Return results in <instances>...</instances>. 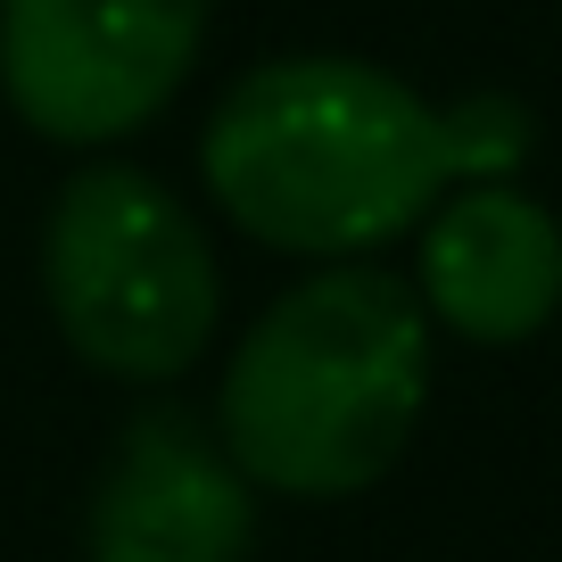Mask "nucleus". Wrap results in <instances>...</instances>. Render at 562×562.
I'll return each instance as SVG.
<instances>
[{
	"mask_svg": "<svg viewBox=\"0 0 562 562\" xmlns=\"http://www.w3.org/2000/svg\"><path fill=\"white\" fill-rule=\"evenodd\" d=\"M529 108L505 91L422 100L372 58H273L215 100L199 166L248 240L290 257L389 248L472 175H513L529 158Z\"/></svg>",
	"mask_w": 562,
	"mask_h": 562,
	"instance_id": "obj_1",
	"label": "nucleus"
},
{
	"mask_svg": "<svg viewBox=\"0 0 562 562\" xmlns=\"http://www.w3.org/2000/svg\"><path fill=\"white\" fill-rule=\"evenodd\" d=\"M430 397V306L381 265L290 281L215 389V439L273 496H356L405 456Z\"/></svg>",
	"mask_w": 562,
	"mask_h": 562,
	"instance_id": "obj_2",
	"label": "nucleus"
},
{
	"mask_svg": "<svg viewBox=\"0 0 562 562\" xmlns=\"http://www.w3.org/2000/svg\"><path fill=\"white\" fill-rule=\"evenodd\" d=\"M42 290L83 364L116 381H175L215 339L207 224L140 166H83L42 232Z\"/></svg>",
	"mask_w": 562,
	"mask_h": 562,
	"instance_id": "obj_3",
	"label": "nucleus"
},
{
	"mask_svg": "<svg viewBox=\"0 0 562 562\" xmlns=\"http://www.w3.org/2000/svg\"><path fill=\"white\" fill-rule=\"evenodd\" d=\"M207 0H0V91L42 140H124L182 91Z\"/></svg>",
	"mask_w": 562,
	"mask_h": 562,
	"instance_id": "obj_4",
	"label": "nucleus"
},
{
	"mask_svg": "<svg viewBox=\"0 0 562 562\" xmlns=\"http://www.w3.org/2000/svg\"><path fill=\"white\" fill-rule=\"evenodd\" d=\"M91 562H248L257 480L182 405H149L108 447L83 513Z\"/></svg>",
	"mask_w": 562,
	"mask_h": 562,
	"instance_id": "obj_5",
	"label": "nucleus"
},
{
	"mask_svg": "<svg viewBox=\"0 0 562 562\" xmlns=\"http://www.w3.org/2000/svg\"><path fill=\"white\" fill-rule=\"evenodd\" d=\"M414 299L480 348H521L562 306V224L505 175H472L422 215Z\"/></svg>",
	"mask_w": 562,
	"mask_h": 562,
	"instance_id": "obj_6",
	"label": "nucleus"
}]
</instances>
